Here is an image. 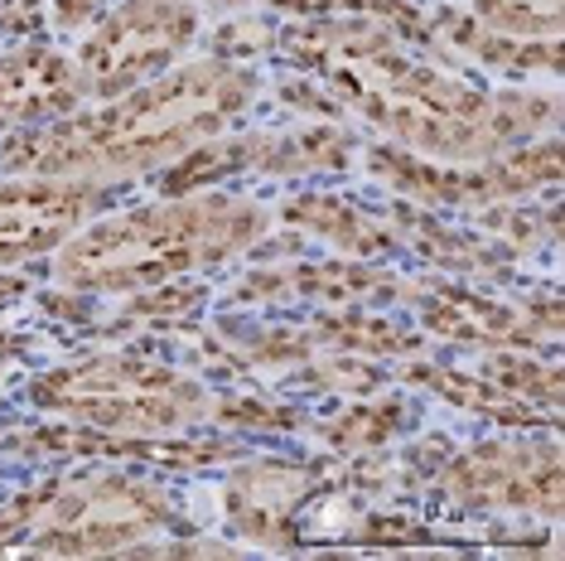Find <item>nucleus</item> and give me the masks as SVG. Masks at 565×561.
Instances as JSON below:
<instances>
[{
	"instance_id": "obj_1",
	"label": "nucleus",
	"mask_w": 565,
	"mask_h": 561,
	"mask_svg": "<svg viewBox=\"0 0 565 561\" xmlns=\"http://www.w3.org/2000/svg\"><path fill=\"white\" fill-rule=\"evenodd\" d=\"M280 44L305 63V73L329 87L339 107H353L392 146L426 160H483L512 140L556 131V93L498 87L483 93L440 63L416 59L392 24L367 15H324L295 24Z\"/></svg>"
},
{
	"instance_id": "obj_2",
	"label": "nucleus",
	"mask_w": 565,
	"mask_h": 561,
	"mask_svg": "<svg viewBox=\"0 0 565 561\" xmlns=\"http://www.w3.org/2000/svg\"><path fill=\"white\" fill-rule=\"evenodd\" d=\"M262 97V73L227 59L174 63L131 93L83 102L68 117L10 126L0 140V174H58V180L121 184L164 170L199 140H213L247 117Z\"/></svg>"
},
{
	"instance_id": "obj_3",
	"label": "nucleus",
	"mask_w": 565,
	"mask_h": 561,
	"mask_svg": "<svg viewBox=\"0 0 565 561\" xmlns=\"http://www.w3.org/2000/svg\"><path fill=\"white\" fill-rule=\"evenodd\" d=\"M271 227V209L223 189L160 194L140 209L87 219L54 252V280L73 296H136L247 257Z\"/></svg>"
},
{
	"instance_id": "obj_4",
	"label": "nucleus",
	"mask_w": 565,
	"mask_h": 561,
	"mask_svg": "<svg viewBox=\"0 0 565 561\" xmlns=\"http://www.w3.org/2000/svg\"><path fill=\"white\" fill-rule=\"evenodd\" d=\"M30 406L111 436H179L209 416V388L146 353H93L30 382Z\"/></svg>"
},
{
	"instance_id": "obj_5",
	"label": "nucleus",
	"mask_w": 565,
	"mask_h": 561,
	"mask_svg": "<svg viewBox=\"0 0 565 561\" xmlns=\"http://www.w3.org/2000/svg\"><path fill=\"white\" fill-rule=\"evenodd\" d=\"M367 170L377 174L392 194L426 203V209H483V203L532 199L536 189H556L561 184V140H556V131L526 136V140H512V146L493 150V156L465 160V165L411 156V150L387 140V146L367 150Z\"/></svg>"
},
{
	"instance_id": "obj_6",
	"label": "nucleus",
	"mask_w": 565,
	"mask_h": 561,
	"mask_svg": "<svg viewBox=\"0 0 565 561\" xmlns=\"http://www.w3.org/2000/svg\"><path fill=\"white\" fill-rule=\"evenodd\" d=\"M203 40V15L194 0H117L87 24L73 68L83 102H102L170 73Z\"/></svg>"
},
{
	"instance_id": "obj_7",
	"label": "nucleus",
	"mask_w": 565,
	"mask_h": 561,
	"mask_svg": "<svg viewBox=\"0 0 565 561\" xmlns=\"http://www.w3.org/2000/svg\"><path fill=\"white\" fill-rule=\"evenodd\" d=\"M174 522L170 499L156 484L140 479H87L54 494L40 518L30 522L34 552H68V557H97V552H126L136 538H150L156 528Z\"/></svg>"
},
{
	"instance_id": "obj_8",
	"label": "nucleus",
	"mask_w": 565,
	"mask_h": 561,
	"mask_svg": "<svg viewBox=\"0 0 565 561\" xmlns=\"http://www.w3.org/2000/svg\"><path fill=\"white\" fill-rule=\"evenodd\" d=\"M117 189L58 174H0V266L54 257L87 219L111 209Z\"/></svg>"
},
{
	"instance_id": "obj_9",
	"label": "nucleus",
	"mask_w": 565,
	"mask_h": 561,
	"mask_svg": "<svg viewBox=\"0 0 565 561\" xmlns=\"http://www.w3.org/2000/svg\"><path fill=\"white\" fill-rule=\"evenodd\" d=\"M449 499L469 508L561 518V445L532 436H503L459 455L445 469Z\"/></svg>"
},
{
	"instance_id": "obj_10",
	"label": "nucleus",
	"mask_w": 565,
	"mask_h": 561,
	"mask_svg": "<svg viewBox=\"0 0 565 561\" xmlns=\"http://www.w3.org/2000/svg\"><path fill=\"white\" fill-rule=\"evenodd\" d=\"M83 107V83L68 54L20 44L0 54V126H40Z\"/></svg>"
},
{
	"instance_id": "obj_11",
	"label": "nucleus",
	"mask_w": 565,
	"mask_h": 561,
	"mask_svg": "<svg viewBox=\"0 0 565 561\" xmlns=\"http://www.w3.org/2000/svg\"><path fill=\"white\" fill-rule=\"evenodd\" d=\"M420 329L459 349H536V320L526 305L498 300V296H465V290H430L416 296Z\"/></svg>"
},
{
	"instance_id": "obj_12",
	"label": "nucleus",
	"mask_w": 565,
	"mask_h": 561,
	"mask_svg": "<svg viewBox=\"0 0 565 561\" xmlns=\"http://www.w3.org/2000/svg\"><path fill=\"white\" fill-rule=\"evenodd\" d=\"M276 213L295 233H310L324 242V247L343 252V257L377 262V257H396V252H402V237H396V227L387 219H377V213L358 209L353 199H339V194L305 189V194H290Z\"/></svg>"
},
{
	"instance_id": "obj_13",
	"label": "nucleus",
	"mask_w": 565,
	"mask_h": 561,
	"mask_svg": "<svg viewBox=\"0 0 565 561\" xmlns=\"http://www.w3.org/2000/svg\"><path fill=\"white\" fill-rule=\"evenodd\" d=\"M445 40L469 54L479 68L508 73V78H556L561 73V34L556 40H522V34H503V30H488L473 15H449L445 20Z\"/></svg>"
},
{
	"instance_id": "obj_14",
	"label": "nucleus",
	"mask_w": 565,
	"mask_h": 561,
	"mask_svg": "<svg viewBox=\"0 0 565 561\" xmlns=\"http://www.w3.org/2000/svg\"><path fill=\"white\" fill-rule=\"evenodd\" d=\"M310 489V475L300 465H280V461H266V465H247L237 469L233 479V522L237 532L266 542L276 528L290 522V508L305 499Z\"/></svg>"
},
{
	"instance_id": "obj_15",
	"label": "nucleus",
	"mask_w": 565,
	"mask_h": 561,
	"mask_svg": "<svg viewBox=\"0 0 565 561\" xmlns=\"http://www.w3.org/2000/svg\"><path fill=\"white\" fill-rule=\"evenodd\" d=\"M358 140L339 131V121L300 126V131H262L256 146V170L266 174H315V170H339L353 160Z\"/></svg>"
},
{
	"instance_id": "obj_16",
	"label": "nucleus",
	"mask_w": 565,
	"mask_h": 561,
	"mask_svg": "<svg viewBox=\"0 0 565 561\" xmlns=\"http://www.w3.org/2000/svg\"><path fill=\"white\" fill-rule=\"evenodd\" d=\"M315 335L339 353H363V359H411L420 353V339L416 329H402L392 325L387 315L367 310V305H339L333 315H319L315 320Z\"/></svg>"
},
{
	"instance_id": "obj_17",
	"label": "nucleus",
	"mask_w": 565,
	"mask_h": 561,
	"mask_svg": "<svg viewBox=\"0 0 565 561\" xmlns=\"http://www.w3.org/2000/svg\"><path fill=\"white\" fill-rule=\"evenodd\" d=\"M411 378L435 388L445 402H455L459 412L469 416H483V421H503V426L522 431V426H536V406H526L518 398H508L498 382H488L483 373H459V368H430V363H416Z\"/></svg>"
},
{
	"instance_id": "obj_18",
	"label": "nucleus",
	"mask_w": 565,
	"mask_h": 561,
	"mask_svg": "<svg viewBox=\"0 0 565 561\" xmlns=\"http://www.w3.org/2000/svg\"><path fill=\"white\" fill-rule=\"evenodd\" d=\"M392 227H396V237H402V247H416L420 257L435 262V266H445V272H459V276H498V272H503L498 257L483 247V242H473L469 233H455L449 223H435V219H426V213H411L406 209Z\"/></svg>"
},
{
	"instance_id": "obj_19",
	"label": "nucleus",
	"mask_w": 565,
	"mask_h": 561,
	"mask_svg": "<svg viewBox=\"0 0 565 561\" xmlns=\"http://www.w3.org/2000/svg\"><path fill=\"white\" fill-rule=\"evenodd\" d=\"M483 378L498 382L508 398L542 406L551 421L561 416V368L551 359H536V353H526V349H488Z\"/></svg>"
},
{
	"instance_id": "obj_20",
	"label": "nucleus",
	"mask_w": 565,
	"mask_h": 561,
	"mask_svg": "<svg viewBox=\"0 0 565 561\" xmlns=\"http://www.w3.org/2000/svg\"><path fill=\"white\" fill-rule=\"evenodd\" d=\"M406 426V402H372V406H353V412L319 421V436L333 451H372V445L392 441Z\"/></svg>"
},
{
	"instance_id": "obj_21",
	"label": "nucleus",
	"mask_w": 565,
	"mask_h": 561,
	"mask_svg": "<svg viewBox=\"0 0 565 561\" xmlns=\"http://www.w3.org/2000/svg\"><path fill=\"white\" fill-rule=\"evenodd\" d=\"M469 15L488 30L522 34V40H556L561 34V0H469Z\"/></svg>"
},
{
	"instance_id": "obj_22",
	"label": "nucleus",
	"mask_w": 565,
	"mask_h": 561,
	"mask_svg": "<svg viewBox=\"0 0 565 561\" xmlns=\"http://www.w3.org/2000/svg\"><path fill=\"white\" fill-rule=\"evenodd\" d=\"M522 199H503V203H483L479 209V223L488 233L508 237L518 252H532L542 237H556V213H536V209H518Z\"/></svg>"
},
{
	"instance_id": "obj_23",
	"label": "nucleus",
	"mask_w": 565,
	"mask_h": 561,
	"mask_svg": "<svg viewBox=\"0 0 565 561\" xmlns=\"http://www.w3.org/2000/svg\"><path fill=\"white\" fill-rule=\"evenodd\" d=\"M217 421H237V426H262V431H286L295 426L290 412L266 402H217Z\"/></svg>"
},
{
	"instance_id": "obj_24",
	"label": "nucleus",
	"mask_w": 565,
	"mask_h": 561,
	"mask_svg": "<svg viewBox=\"0 0 565 561\" xmlns=\"http://www.w3.org/2000/svg\"><path fill=\"white\" fill-rule=\"evenodd\" d=\"M102 15V0H54V20L63 30H87V20Z\"/></svg>"
},
{
	"instance_id": "obj_25",
	"label": "nucleus",
	"mask_w": 565,
	"mask_h": 561,
	"mask_svg": "<svg viewBox=\"0 0 565 561\" xmlns=\"http://www.w3.org/2000/svg\"><path fill=\"white\" fill-rule=\"evenodd\" d=\"M24 290H30V280H24L15 266H0V305H15Z\"/></svg>"
},
{
	"instance_id": "obj_26",
	"label": "nucleus",
	"mask_w": 565,
	"mask_h": 561,
	"mask_svg": "<svg viewBox=\"0 0 565 561\" xmlns=\"http://www.w3.org/2000/svg\"><path fill=\"white\" fill-rule=\"evenodd\" d=\"M194 6H217V10H242V6H252V0H194Z\"/></svg>"
},
{
	"instance_id": "obj_27",
	"label": "nucleus",
	"mask_w": 565,
	"mask_h": 561,
	"mask_svg": "<svg viewBox=\"0 0 565 561\" xmlns=\"http://www.w3.org/2000/svg\"><path fill=\"white\" fill-rule=\"evenodd\" d=\"M10 359H15V343H10V335H0V368H6Z\"/></svg>"
}]
</instances>
